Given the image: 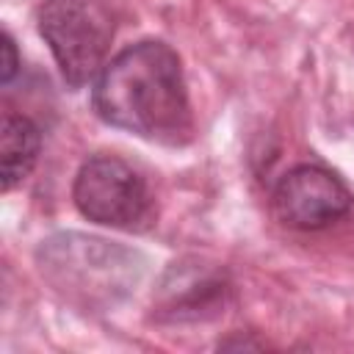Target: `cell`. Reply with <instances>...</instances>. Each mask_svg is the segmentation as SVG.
I'll use <instances>...</instances> for the list:
<instances>
[{
    "label": "cell",
    "instance_id": "52a82bcc",
    "mask_svg": "<svg viewBox=\"0 0 354 354\" xmlns=\"http://www.w3.org/2000/svg\"><path fill=\"white\" fill-rule=\"evenodd\" d=\"M41 152V130L39 124L25 116L6 111L0 127V183L3 191H14L36 166Z\"/></svg>",
    "mask_w": 354,
    "mask_h": 354
},
{
    "label": "cell",
    "instance_id": "3957f363",
    "mask_svg": "<svg viewBox=\"0 0 354 354\" xmlns=\"http://www.w3.org/2000/svg\"><path fill=\"white\" fill-rule=\"evenodd\" d=\"M39 33L69 88L94 83L108 64L116 17L105 0H44Z\"/></svg>",
    "mask_w": 354,
    "mask_h": 354
},
{
    "label": "cell",
    "instance_id": "6da1fadb",
    "mask_svg": "<svg viewBox=\"0 0 354 354\" xmlns=\"http://www.w3.org/2000/svg\"><path fill=\"white\" fill-rule=\"evenodd\" d=\"M91 108L105 124L155 144L183 147L194 138L183 61L160 39L119 50L94 80Z\"/></svg>",
    "mask_w": 354,
    "mask_h": 354
},
{
    "label": "cell",
    "instance_id": "5b68a950",
    "mask_svg": "<svg viewBox=\"0 0 354 354\" xmlns=\"http://www.w3.org/2000/svg\"><path fill=\"white\" fill-rule=\"evenodd\" d=\"M351 205L354 196L346 183L318 163H299L288 169L271 191V210L277 221L301 232H315L340 221Z\"/></svg>",
    "mask_w": 354,
    "mask_h": 354
},
{
    "label": "cell",
    "instance_id": "277c9868",
    "mask_svg": "<svg viewBox=\"0 0 354 354\" xmlns=\"http://www.w3.org/2000/svg\"><path fill=\"white\" fill-rule=\"evenodd\" d=\"M72 202L83 218L113 230H144L155 218V196L147 180L119 155L83 160L72 183Z\"/></svg>",
    "mask_w": 354,
    "mask_h": 354
},
{
    "label": "cell",
    "instance_id": "7a4b0ae2",
    "mask_svg": "<svg viewBox=\"0 0 354 354\" xmlns=\"http://www.w3.org/2000/svg\"><path fill=\"white\" fill-rule=\"evenodd\" d=\"M144 254L133 246L86 235L53 232L36 246V268L47 288L80 313H108L127 301L141 277Z\"/></svg>",
    "mask_w": 354,
    "mask_h": 354
},
{
    "label": "cell",
    "instance_id": "ba28073f",
    "mask_svg": "<svg viewBox=\"0 0 354 354\" xmlns=\"http://www.w3.org/2000/svg\"><path fill=\"white\" fill-rule=\"evenodd\" d=\"M0 53H3V61H0V83L8 86L14 80V75L19 72L22 61H19V53H17V41L8 30H3L0 36Z\"/></svg>",
    "mask_w": 354,
    "mask_h": 354
},
{
    "label": "cell",
    "instance_id": "8992f818",
    "mask_svg": "<svg viewBox=\"0 0 354 354\" xmlns=\"http://www.w3.org/2000/svg\"><path fill=\"white\" fill-rule=\"evenodd\" d=\"M232 301V282L221 266L202 260L171 263L152 296L158 324H205L218 318Z\"/></svg>",
    "mask_w": 354,
    "mask_h": 354
}]
</instances>
